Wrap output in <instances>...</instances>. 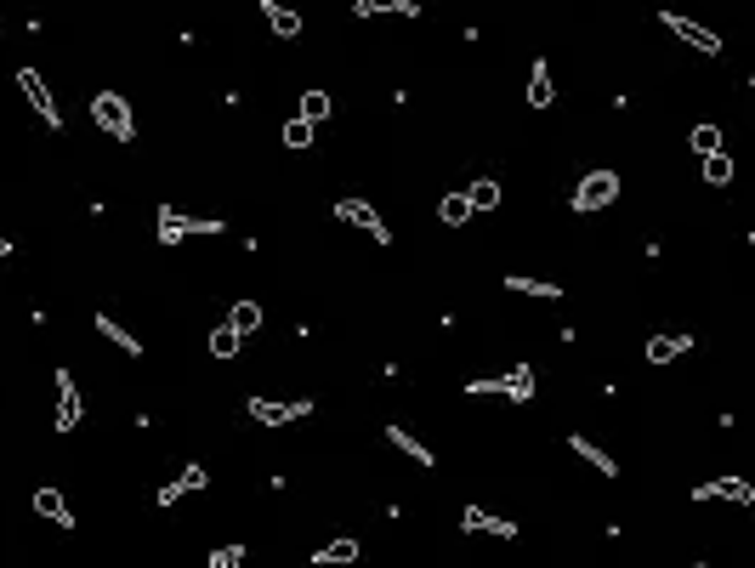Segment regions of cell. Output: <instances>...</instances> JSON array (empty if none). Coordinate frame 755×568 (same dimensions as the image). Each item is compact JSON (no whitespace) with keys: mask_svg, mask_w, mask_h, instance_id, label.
Masks as SVG:
<instances>
[{"mask_svg":"<svg viewBox=\"0 0 755 568\" xmlns=\"http://www.w3.org/2000/svg\"><path fill=\"white\" fill-rule=\"evenodd\" d=\"M91 120H97L103 137L120 142V148L137 142V114H131V103H125L120 91H97V97H91Z\"/></svg>","mask_w":755,"mask_h":568,"instance_id":"6da1fadb","label":"cell"},{"mask_svg":"<svg viewBox=\"0 0 755 568\" xmlns=\"http://www.w3.org/2000/svg\"><path fill=\"white\" fill-rule=\"evenodd\" d=\"M511 398V404H534V392H540V381H534V370L528 364H517L511 375H477V381H466V398Z\"/></svg>","mask_w":755,"mask_h":568,"instance_id":"7a4b0ae2","label":"cell"},{"mask_svg":"<svg viewBox=\"0 0 755 568\" xmlns=\"http://www.w3.org/2000/svg\"><path fill=\"white\" fill-rule=\"evenodd\" d=\"M159 245H182V239H205V233H222L228 222L222 216H188L176 211V205H159Z\"/></svg>","mask_w":755,"mask_h":568,"instance_id":"3957f363","label":"cell"},{"mask_svg":"<svg viewBox=\"0 0 755 568\" xmlns=\"http://www.w3.org/2000/svg\"><path fill=\"white\" fill-rule=\"evenodd\" d=\"M574 211L580 216H591V211H608L619 199V171H608V165H597V171H585L580 182H574Z\"/></svg>","mask_w":755,"mask_h":568,"instance_id":"277c9868","label":"cell"},{"mask_svg":"<svg viewBox=\"0 0 755 568\" xmlns=\"http://www.w3.org/2000/svg\"><path fill=\"white\" fill-rule=\"evenodd\" d=\"M335 222H347V228H358L364 239H375V245H392V228L381 222V211H375V205H369L364 194L335 199Z\"/></svg>","mask_w":755,"mask_h":568,"instance_id":"5b68a950","label":"cell"},{"mask_svg":"<svg viewBox=\"0 0 755 568\" xmlns=\"http://www.w3.org/2000/svg\"><path fill=\"white\" fill-rule=\"evenodd\" d=\"M18 91L29 97V108H35V120L46 125V131H63V108H57L52 86H46V74L23 63V69H18Z\"/></svg>","mask_w":755,"mask_h":568,"instance_id":"8992f818","label":"cell"},{"mask_svg":"<svg viewBox=\"0 0 755 568\" xmlns=\"http://www.w3.org/2000/svg\"><path fill=\"white\" fill-rule=\"evenodd\" d=\"M659 23H665V35L682 40L687 52H699V57H721V35H716V29H704V23L682 18V12H659Z\"/></svg>","mask_w":755,"mask_h":568,"instance_id":"52a82bcc","label":"cell"},{"mask_svg":"<svg viewBox=\"0 0 755 568\" xmlns=\"http://www.w3.org/2000/svg\"><path fill=\"white\" fill-rule=\"evenodd\" d=\"M245 415L256 426H290V421H307L313 415V398H296V404H279V398H245Z\"/></svg>","mask_w":755,"mask_h":568,"instance_id":"ba28073f","label":"cell"},{"mask_svg":"<svg viewBox=\"0 0 755 568\" xmlns=\"http://www.w3.org/2000/svg\"><path fill=\"white\" fill-rule=\"evenodd\" d=\"M205 483H211V472H205V466H199V461H188V466H182V472H176L171 483H159V489H154L159 512H171V506H176V500H182V495H199Z\"/></svg>","mask_w":755,"mask_h":568,"instance_id":"9c48e42d","label":"cell"},{"mask_svg":"<svg viewBox=\"0 0 755 568\" xmlns=\"http://www.w3.org/2000/svg\"><path fill=\"white\" fill-rule=\"evenodd\" d=\"M693 353V336L687 330H659V336H648V347H642V358H648L653 370H665V364H676V358Z\"/></svg>","mask_w":755,"mask_h":568,"instance_id":"30bf717a","label":"cell"},{"mask_svg":"<svg viewBox=\"0 0 755 568\" xmlns=\"http://www.w3.org/2000/svg\"><path fill=\"white\" fill-rule=\"evenodd\" d=\"M86 421V398H80V387H74L69 370H57V432H74V426Z\"/></svg>","mask_w":755,"mask_h":568,"instance_id":"8fae6325","label":"cell"},{"mask_svg":"<svg viewBox=\"0 0 755 568\" xmlns=\"http://www.w3.org/2000/svg\"><path fill=\"white\" fill-rule=\"evenodd\" d=\"M460 534H494V540H517V523H511V517L483 512V506H466V512H460Z\"/></svg>","mask_w":755,"mask_h":568,"instance_id":"7c38bea8","label":"cell"},{"mask_svg":"<svg viewBox=\"0 0 755 568\" xmlns=\"http://www.w3.org/2000/svg\"><path fill=\"white\" fill-rule=\"evenodd\" d=\"M387 444L404 455V461H415V466H438V455H432V444L426 438H415L404 421H387Z\"/></svg>","mask_w":755,"mask_h":568,"instance_id":"4fadbf2b","label":"cell"},{"mask_svg":"<svg viewBox=\"0 0 755 568\" xmlns=\"http://www.w3.org/2000/svg\"><path fill=\"white\" fill-rule=\"evenodd\" d=\"M693 500H733V506H755V489H750L744 478H733V472H727V478L699 483V489H693Z\"/></svg>","mask_w":755,"mask_h":568,"instance_id":"5bb4252c","label":"cell"},{"mask_svg":"<svg viewBox=\"0 0 755 568\" xmlns=\"http://www.w3.org/2000/svg\"><path fill=\"white\" fill-rule=\"evenodd\" d=\"M551 103H557V74H551L545 57H534L528 63V108H551Z\"/></svg>","mask_w":755,"mask_h":568,"instance_id":"9a60e30c","label":"cell"},{"mask_svg":"<svg viewBox=\"0 0 755 568\" xmlns=\"http://www.w3.org/2000/svg\"><path fill=\"white\" fill-rule=\"evenodd\" d=\"M568 449H574V455H580V461L591 466V472H602V478H619V461H614V455H608V449L597 444V438H585V432H574V438H568Z\"/></svg>","mask_w":755,"mask_h":568,"instance_id":"2e32d148","label":"cell"},{"mask_svg":"<svg viewBox=\"0 0 755 568\" xmlns=\"http://www.w3.org/2000/svg\"><path fill=\"white\" fill-rule=\"evenodd\" d=\"M29 506H35V512L46 517V523H57V529H74L69 500H63V489H52V483H46V489H35V500H29Z\"/></svg>","mask_w":755,"mask_h":568,"instance_id":"e0dca14e","label":"cell"},{"mask_svg":"<svg viewBox=\"0 0 755 568\" xmlns=\"http://www.w3.org/2000/svg\"><path fill=\"white\" fill-rule=\"evenodd\" d=\"M256 12L267 18V29H273L279 40H301V18L284 6V0H256Z\"/></svg>","mask_w":755,"mask_h":568,"instance_id":"ac0fdd59","label":"cell"},{"mask_svg":"<svg viewBox=\"0 0 755 568\" xmlns=\"http://www.w3.org/2000/svg\"><path fill=\"white\" fill-rule=\"evenodd\" d=\"M421 18V0H352V18Z\"/></svg>","mask_w":755,"mask_h":568,"instance_id":"d6986e66","label":"cell"},{"mask_svg":"<svg viewBox=\"0 0 755 568\" xmlns=\"http://www.w3.org/2000/svg\"><path fill=\"white\" fill-rule=\"evenodd\" d=\"M91 324H97V336H103V341H114V347H120L125 358H142V336H131V330H125V324L114 319V313H97Z\"/></svg>","mask_w":755,"mask_h":568,"instance_id":"ffe728a7","label":"cell"},{"mask_svg":"<svg viewBox=\"0 0 755 568\" xmlns=\"http://www.w3.org/2000/svg\"><path fill=\"white\" fill-rule=\"evenodd\" d=\"M307 563H313V568H347V563H358V540L341 534V540H330V546H318Z\"/></svg>","mask_w":755,"mask_h":568,"instance_id":"44dd1931","label":"cell"},{"mask_svg":"<svg viewBox=\"0 0 755 568\" xmlns=\"http://www.w3.org/2000/svg\"><path fill=\"white\" fill-rule=\"evenodd\" d=\"M506 290L511 296H534V302H562V284L528 279V273H506Z\"/></svg>","mask_w":755,"mask_h":568,"instance_id":"7402d4cb","label":"cell"},{"mask_svg":"<svg viewBox=\"0 0 755 568\" xmlns=\"http://www.w3.org/2000/svg\"><path fill=\"white\" fill-rule=\"evenodd\" d=\"M699 171H704V188H727V182H733V160H727V148H716V154H704V160H699Z\"/></svg>","mask_w":755,"mask_h":568,"instance_id":"603a6c76","label":"cell"},{"mask_svg":"<svg viewBox=\"0 0 755 568\" xmlns=\"http://www.w3.org/2000/svg\"><path fill=\"white\" fill-rule=\"evenodd\" d=\"M438 222L443 228H466V222H472V199L466 194H443L438 199Z\"/></svg>","mask_w":755,"mask_h":568,"instance_id":"cb8c5ba5","label":"cell"},{"mask_svg":"<svg viewBox=\"0 0 755 568\" xmlns=\"http://www.w3.org/2000/svg\"><path fill=\"white\" fill-rule=\"evenodd\" d=\"M228 324L233 330H239V336H256V330H262V302H233V313H228Z\"/></svg>","mask_w":755,"mask_h":568,"instance_id":"d4e9b609","label":"cell"},{"mask_svg":"<svg viewBox=\"0 0 755 568\" xmlns=\"http://www.w3.org/2000/svg\"><path fill=\"white\" fill-rule=\"evenodd\" d=\"M466 199H472V211H494L506 194H500V182H494V177H477L472 188H466Z\"/></svg>","mask_w":755,"mask_h":568,"instance_id":"484cf974","label":"cell"},{"mask_svg":"<svg viewBox=\"0 0 755 568\" xmlns=\"http://www.w3.org/2000/svg\"><path fill=\"white\" fill-rule=\"evenodd\" d=\"M239 347H245V336L233 324H216L211 330V358H239Z\"/></svg>","mask_w":755,"mask_h":568,"instance_id":"4316f807","label":"cell"},{"mask_svg":"<svg viewBox=\"0 0 755 568\" xmlns=\"http://www.w3.org/2000/svg\"><path fill=\"white\" fill-rule=\"evenodd\" d=\"M330 91H301V120H307V125H324V120H330Z\"/></svg>","mask_w":755,"mask_h":568,"instance_id":"83f0119b","label":"cell"},{"mask_svg":"<svg viewBox=\"0 0 755 568\" xmlns=\"http://www.w3.org/2000/svg\"><path fill=\"white\" fill-rule=\"evenodd\" d=\"M687 142H693V154L704 160V154H716V148H721V125H710V120L693 125V137H687Z\"/></svg>","mask_w":755,"mask_h":568,"instance_id":"f1b7e54d","label":"cell"},{"mask_svg":"<svg viewBox=\"0 0 755 568\" xmlns=\"http://www.w3.org/2000/svg\"><path fill=\"white\" fill-rule=\"evenodd\" d=\"M284 148H313V125L301 120V114L296 120H284Z\"/></svg>","mask_w":755,"mask_h":568,"instance_id":"f546056e","label":"cell"},{"mask_svg":"<svg viewBox=\"0 0 755 568\" xmlns=\"http://www.w3.org/2000/svg\"><path fill=\"white\" fill-rule=\"evenodd\" d=\"M211 568H245V546H222V551H211Z\"/></svg>","mask_w":755,"mask_h":568,"instance_id":"4dcf8cb0","label":"cell"},{"mask_svg":"<svg viewBox=\"0 0 755 568\" xmlns=\"http://www.w3.org/2000/svg\"><path fill=\"white\" fill-rule=\"evenodd\" d=\"M6 256H12V239H0V262H6Z\"/></svg>","mask_w":755,"mask_h":568,"instance_id":"1f68e13d","label":"cell"},{"mask_svg":"<svg viewBox=\"0 0 755 568\" xmlns=\"http://www.w3.org/2000/svg\"><path fill=\"white\" fill-rule=\"evenodd\" d=\"M0 6H6V0H0Z\"/></svg>","mask_w":755,"mask_h":568,"instance_id":"d6a6232c","label":"cell"}]
</instances>
